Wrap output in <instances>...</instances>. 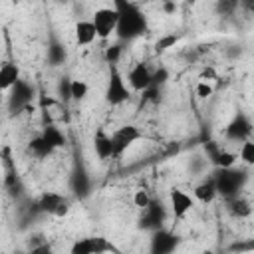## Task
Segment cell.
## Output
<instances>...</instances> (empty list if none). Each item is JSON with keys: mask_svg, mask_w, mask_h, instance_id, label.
Listing matches in <instances>:
<instances>
[{"mask_svg": "<svg viewBox=\"0 0 254 254\" xmlns=\"http://www.w3.org/2000/svg\"><path fill=\"white\" fill-rule=\"evenodd\" d=\"M69 79L71 77H62L60 85H58V93L64 97V99H69Z\"/></svg>", "mask_w": 254, "mask_h": 254, "instance_id": "836d02e7", "label": "cell"}, {"mask_svg": "<svg viewBox=\"0 0 254 254\" xmlns=\"http://www.w3.org/2000/svg\"><path fill=\"white\" fill-rule=\"evenodd\" d=\"M87 95H89V85H87V81H83V79H79V77H71V79H69V101L79 103V101H83Z\"/></svg>", "mask_w": 254, "mask_h": 254, "instance_id": "cb8c5ba5", "label": "cell"}, {"mask_svg": "<svg viewBox=\"0 0 254 254\" xmlns=\"http://www.w3.org/2000/svg\"><path fill=\"white\" fill-rule=\"evenodd\" d=\"M143 99H145V101H151V103H159V101H161V87L149 85V87L143 91Z\"/></svg>", "mask_w": 254, "mask_h": 254, "instance_id": "d6a6232c", "label": "cell"}, {"mask_svg": "<svg viewBox=\"0 0 254 254\" xmlns=\"http://www.w3.org/2000/svg\"><path fill=\"white\" fill-rule=\"evenodd\" d=\"M46 60L52 67L64 65L67 62V48L64 46V42H60L58 38L52 36L48 42V48H46Z\"/></svg>", "mask_w": 254, "mask_h": 254, "instance_id": "ac0fdd59", "label": "cell"}, {"mask_svg": "<svg viewBox=\"0 0 254 254\" xmlns=\"http://www.w3.org/2000/svg\"><path fill=\"white\" fill-rule=\"evenodd\" d=\"M38 208L42 214H48V216H54V218H64L69 214L71 210V200L67 194L64 192H58V190H44L38 198Z\"/></svg>", "mask_w": 254, "mask_h": 254, "instance_id": "3957f363", "label": "cell"}, {"mask_svg": "<svg viewBox=\"0 0 254 254\" xmlns=\"http://www.w3.org/2000/svg\"><path fill=\"white\" fill-rule=\"evenodd\" d=\"M36 238H38V240H30V242H28V254H54L52 244H50L42 234H38Z\"/></svg>", "mask_w": 254, "mask_h": 254, "instance_id": "4316f807", "label": "cell"}, {"mask_svg": "<svg viewBox=\"0 0 254 254\" xmlns=\"http://www.w3.org/2000/svg\"><path fill=\"white\" fill-rule=\"evenodd\" d=\"M40 137L54 149V151H58V149H62V147H65V143H67V139H65V133L58 127V125H54V123H48V125H44V129H42V133H40Z\"/></svg>", "mask_w": 254, "mask_h": 254, "instance_id": "d6986e66", "label": "cell"}, {"mask_svg": "<svg viewBox=\"0 0 254 254\" xmlns=\"http://www.w3.org/2000/svg\"><path fill=\"white\" fill-rule=\"evenodd\" d=\"M163 10H165L167 14H173V12L177 10V4H173V2H165V4H163Z\"/></svg>", "mask_w": 254, "mask_h": 254, "instance_id": "d590c367", "label": "cell"}, {"mask_svg": "<svg viewBox=\"0 0 254 254\" xmlns=\"http://www.w3.org/2000/svg\"><path fill=\"white\" fill-rule=\"evenodd\" d=\"M169 206H171V216L179 222L194 208V198L187 190H183L179 187H173L169 190Z\"/></svg>", "mask_w": 254, "mask_h": 254, "instance_id": "8fae6325", "label": "cell"}, {"mask_svg": "<svg viewBox=\"0 0 254 254\" xmlns=\"http://www.w3.org/2000/svg\"><path fill=\"white\" fill-rule=\"evenodd\" d=\"M149 200H151L149 190H145V189H137V190L133 192V204H135L137 208H145V206L149 204Z\"/></svg>", "mask_w": 254, "mask_h": 254, "instance_id": "4dcf8cb0", "label": "cell"}, {"mask_svg": "<svg viewBox=\"0 0 254 254\" xmlns=\"http://www.w3.org/2000/svg\"><path fill=\"white\" fill-rule=\"evenodd\" d=\"M212 183L216 189V194H220L224 200L240 194V190L244 189L246 181H248V171L246 169H214L212 173Z\"/></svg>", "mask_w": 254, "mask_h": 254, "instance_id": "7a4b0ae2", "label": "cell"}, {"mask_svg": "<svg viewBox=\"0 0 254 254\" xmlns=\"http://www.w3.org/2000/svg\"><path fill=\"white\" fill-rule=\"evenodd\" d=\"M216 196H218V194H216V189H214V183H212L210 177L204 179V181H200V183L192 189V198H194V202L198 200V202H202V204H208V202H212Z\"/></svg>", "mask_w": 254, "mask_h": 254, "instance_id": "7402d4cb", "label": "cell"}, {"mask_svg": "<svg viewBox=\"0 0 254 254\" xmlns=\"http://www.w3.org/2000/svg\"><path fill=\"white\" fill-rule=\"evenodd\" d=\"M91 24L95 28V36L99 40H107L115 34V28H117V12L113 6H103V8H97L91 16Z\"/></svg>", "mask_w": 254, "mask_h": 254, "instance_id": "9c48e42d", "label": "cell"}, {"mask_svg": "<svg viewBox=\"0 0 254 254\" xmlns=\"http://www.w3.org/2000/svg\"><path fill=\"white\" fill-rule=\"evenodd\" d=\"M226 208L234 218H248L252 214V202L242 194H236V196L228 198L226 200Z\"/></svg>", "mask_w": 254, "mask_h": 254, "instance_id": "44dd1931", "label": "cell"}, {"mask_svg": "<svg viewBox=\"0 0 254 254\" xmlns=\"http://www.w3.org/2000/svg\"><path fill=\"white\" fill-rule=\"evenodd\" d=\"M22 79L20 65L16 62H2L0 64V91H10Z\"/></svg>", "mask_w": 254, "mask_h": 254, "instance_id": "2e32d148", "label": "cell"}, {"mask_svg": "<svg viewBox=\"0 0 254 254\" xmlns=\"http://www.w3.org/2000/svg\"><path fill=\"white\" fill-rule=\"evenodd\" d=\"M131 99V89L125 81V75L117 69V65L109 67V77H107V85H105V101L113 107L123 105L125 101Z\"/></svg>", "mask_w": 254, "mask_h": 254, "instance_id": "277c9868", "label": "cell"}, {"mask_svg": "<svg viewBox=\"0 0 254 254\" xmlns=\"http://www.w3.org/2000/svg\"><path fill=\"white\" fill-rule=\"evenodd\" d=\"M151 75H153V71L149 69V65H147L145 62H137V64H133L131 69L127 71L125 81H127V85H129L131 91L143 93V91L151 85Z\"/></svg>", "mask_w": 254, "mask_h": 254, "instance_id": "5bb4252c", "label": "cell"}, {"mask_svg": "<svg viewBox=\"0 0 254 254\" xmlns=\"http://www.w3.org/2000/svg\"><path fill=\"white\" fill-rule=\"evenodd\" d=\"M177 42H179V36H175V34H167V36H163V38L157 40L155 50H157V54H163V52H167L169 48H173Z\"/></svg>", "mask_w": 254, "mask_h": 254, "instance_id": "f1b7e54d", "label": "cell"}, {"mask_svg": "<svg viewBox=\"0 0 254 254\" xmlns=\"http://www.w3.org/2000/svg\"><path fill=\"white\" fill-rule=\"evenodd\" d=\"M139 139H143V133L137 125L127 123L117 127L111 133V143H113V159H119L127 149H131Z\"/></svg>", "mask_w": 254, "mask_h": 254, "instance_id": "52a82bcc", "label": "cell"}, {"mask_svg": "<svg viewBox=\"0 0 254 254\" xmlns=\"http://www.w3.org/2000/svg\"><path fill=\"white\" fill-rule=\"evenodd\" d=\"M212 93H214V87H212L210 81H198V83H196V95H198L200 99H208Z\"/></svg>", "mask_w": 254, "mask_h": 254, "instance_id": "1f68e13d", "label": "cell"}, {"mask_svg": "<svg viewBox=\"0 0 254 254\" xmlns=\"http://www.w3.org/2000/svg\"><path fill=\"white\" fill-rule=\"evenodd\" d=\"M250 135H252V121H250V117H248L246 113H242V111H238V113L228 121V125L224 127V137H226L228 141H238V143H242V141H248Z\"/></svg>", "mask_w": 254, "mask_h": 254, "instance_id": "7c38bea8", "label": "cell"}, {"mask_svg": "<svg viewBox=\"0 0 254 254\" xmlns=\"http://www.w3.org/2000/svg\"><path fill=\"white\" fill-rule=\"evenodd\" d=\"M202 254H218V252H214V250H204Z\"/></svg>", "mask_w": 254, "mask_h": 254, "instance_id": "8d00e7d4", "label": "cell"}, {"mask_svg": "<svg viewBox=\"0 0 254 254\" xmlns=\"http://www.w3.org/2000/svg\"><path fill=\"white\" fill-rule=\"evenodd\" d=\"M0 254H4V252H2V250H0Z\"/></svg>", "mask_w": 254, "mask_h": 254, "instance_id": "74e56055", "label": "cell"}, {"mask_svg": "<svg viewBox=\"0 0 254 254\" xmlns=\"http://www.w3.org/2000/svg\"><path fill=\"white\" fill-rule=\"evenodd\" d=\"M73 36H75V44L77 46H89V44H93L97 40L91 20H79L75 24V28H73Z\"/></svg>", "mask_w": 254, "mask_h": 254, "instance_id": "ffe728a7", "label": "cell"}, {"mask_svg": "<svg viewBox=\"0 0 254 254\" xmlns=\"http://www.w3.org/2000/svg\"><path fill=\"white\" fill-rule=\"evenodd\" d=\"M113 250L115 246L103 236H83L69 246V254H107Z\"/></svg>", "mask_w": 254, "mask_h": 254, "instance_id": "30bf717a", "label": "cell"}, {"mask_svg": "<svg viewBox=\"0 0 254 254\" xmlns=\"http://www.w3.org/2000/svg\"><path fill=\"white\" fill-rule=\"evenodd\" d=\"M204 161H206V159H200V157L190 159V163H189V171H190V173H200L202 167H204Z\"/></svg>", "mask_w": 254, "mask_h": 254, "instance_id": "e575fe53", "label": "cell"}, {"mask_svg": "<svg viewBox=\"0 0 254 254\" xmlns=\"http://www.w3.org/2000/svg\"><path fill=\"white\" fill-rule=\"evenodd\" d=\"M113 8L117 12V28H115V36L121 42H133L137 38H141L143 34H147L149 30V22L145 12L129 0H115Z\"/></svg>", "mask_w": 254, "mask_h": 254, "instance_id": "6da1fadb", "label": "cell"}, {"mask_svg": "<svg viewBox=\"0 0 254 254\" xmlns=\"http://www.w3.org/2000/svg\"><path fill=\"white\" fill-rule=\"evenodd\" d=\"M4 187H6V192H8L12 198L20 200V198L24 196V185H22V181H20V177H18L16 171H10V173L6 175Z\"/></svg>", "mask_w": 254, "mask_h": 254, "instance_id": "d4e9b609", "label": "cell"}, {"mask_svg": "<svg viewBox=\"0 0 254 254\" xmlns=\"http://www.w3.org/2000/svg\"><path fill=\"white\" fill-rule=\"evenodd\" d=\"M93 151H95V155H97L99 161H109V159H113L111 135H109L103 127H99V129L95 131V135H93Z\"/></svg>", "mask_w": 254, "mask_h": 254, "instance_id": "e0dca14e", "label": "cell"}, {"mask_svg": "<svg viewBox=\"0 0 254 254\" xmlns=\"http://www.w3.org/2000/svg\"><path fill=\"white\" fill-rule=\"evenodd\" d=\"M121 54H123V46L117 42V44H111V46L105 48L103 58H105V62H107L109 67H111V65H117V62L121 60Z\"/></svg>", "mask_w": 254, "mask_h": 254, "instance_id": "83f0119b", "label": "cell"}, {"mask_svg": "<svg viewBox=\"0 0 254 254\" xmlns=\"http://www.w3.org/2000/svg\"><path fill=\"white\" fill-rule=\"evenodd\" d=\"M204 153H206V161L214 165V169H230L236 165L238 157L236 153L220 147L216 141H208L204 143Z\"/></svg>", "mask_w": 254, "mask_h": 254, "instance_id": "4fadbf2b", "label": "cell"}, {"mask_svg": "<svg viewBox=\"0 0 254 254\" xmlns=\"http://www.w3.org/2000/svg\"><path fill=\"white\" fill-rule=\"evenodd\" d=\"M238 161H242L246 167H252L254 165V141L248 139V141H242L240 143V149L236 153Z\"/></svg>", "mask_w": 254, "mask_h": 254, "instance_id": "484cf974", "label": "cell"}, {"mask_svg": "<svg viewBox=\"0 0 254 254\" xmlns=\"http://www.w3.org/2000/svg\"><path fill=\"white\" fill-rule=\"evenodd\" d=\"M183 238L169 230V228H159L155 232H151L149 238V254H175L181 246Z\"/></svg>", "mask_w": 254, "mask_h": 254, "instance_id": "ba28073f", "label": "cell"}, {"mask_svg": "<svg viewBox=\"0 0 254 254\" xmlns=\"http://www.w3.org/2000/svg\"><path fill=\"white\" fill-rule=\"evenodd\" d=\"M69 190L77 198H87L91 194V177L83 167H75L69 175Z\"/></svg>", "mask_w": 254, "mask_h": 254, "instance_id": "9a60e30c", "label": "cell"}, {"mask_svg": "<svg viewBox=\"0 0 254 254\" xmlns=\"http://www.w3.org/2000/svg\"><path fill=\"white\" fill-rule=\"evenodd\" d=\"M26 151L34 157V159H38V161H44V159H48V157H52L56 151L38 135V137H34V139H30L28 141V147H26Z\"/></svg>", "mask_w": 254, "mask_h": 254, "instance_id": "603a6c76", "label": "cell"}, {"mask_svg": "<svg viewBox=\"0 0 254 254\" xmlns=\"http://www.w3.org/2000/svg\"><path fill=\"white\" fill-rule=\"evenodd\" d=\"M169 81V69L167 67H157L155 71H153V75H151V85H155V87H163L165 83Z\"/></svg>", "mask_w": 254, "mask_h": 254, "instance_id": "f546056e", "label": "cell"}, {"mask_svg": "<svg viewBox=\"0 0 254 254\" xmlns=\"http://www.w3.org/2000/svg\"><path fill=\"white\" fill-rule=\"evenodd\" d=\"M34 97H36V87L30 81L20 79L8 91V111H10V115H18V113L26 111L30 107V103L34 101Z\"/></svg>", "mask_w": 254, "mask_h": 254, "instance_id": "8992f818", "label": "cell"}, {"mask_svg": "<svg viewBox=\"0 0 254 254\" xmlns=\"http://www.w3.org/2000/svg\"><path fill=\"white\" fill-rule=\"evenodd\" d=\"M165 220H167V208H165L163 200L151 196L149 204H147L145 208H141V216H139V220H137V226H139L141 230L155 232V230H159V228H165V226H163Z\"/></svg>", "mask_w": 254, "mask_h": 254, "instance_id": "5b68a950", "label": "cell"}]
</instances>
